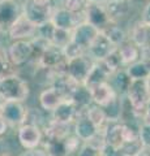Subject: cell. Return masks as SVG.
Here are the masks:
<instances>
[{
  "mask_svg": "<svg viewBox=\"0 0 150 156\" xmlns=\"http://www.w3.org/2000/svg\"><path fill=\"white\" fill-rule=\"evenodd\" d=\"M30 95V86L17 74L0 78V98L3 101H25Z\"/></svg>",
  "mask_w": 150,
  "mask_h": 156,
  "instance_id": "obj_1",
  "label": "cell"
},
{
  "mask_svg": "<svg viewBox=\"0 0 150 156\" xmlns=\"http://www.w3.org/2000/svg\"><path fill=\"white\" fill-rule=\"evenodd\" d=\"M55 9L54 0H25L22 4V13L37 26L51 21Z\"/></svg>",
  "mask_w": 150,
  "mask_h": 156,
  "instance_id": "obj_2",
  "label": "cell"
},
{
  "mask_svg": "<svg viewBox=\"0 0 150 156\" xmlns=\"http://www.w3.org/2000/svg\"><path fill=\"white\" fill-rule=\"evenodd\" d=\"M7 60L12 66H22L33 60L34 52L30 41H13L4 51Z\"/></svg>",
  "mask_w": 150,
  "mask_h": 156,
  "instance_id": "obj_3",
  "label": "cell"
},
{
  "mask_svg": "<svg viewBox=\"0 0 150 156\" xmlns=\"http://www.w3.org/2000/svg\"><path fill=\"white\" fill-rule=\"evenodd\" d=\"M125 98L129 100L134 112L140 117H142L145 107H146L148 101L150 99L148 86H146V80H132L127 90V94H125Z\"/></svg>",
  "mask_w": 150,
  "mask_h": 156,
  "instance_id": "obj_4",
  "label": "cell"
},
{
  "mask_svg": "<svg viewBox=\"0 0 150 156\" xmlns=\"http://www.w3.org/2000/svg\"><path fill=\"white\" fill-rule=\"evenodd\" d=\"M94 62L95 61H93V58L88 57L86 55L69 58L67 61V76H69L72 80H75L79 83L84 85Z\"/></svg>",
  "mask_w": 150,
  "mask_h": 156,
  "instance_id": "obj_5",
  "label": "cell"
},
{
  "mask_svg": "<svg viewBox=\"0 0 150 156\" xmlns=\"http://www.w3.org/2000/svg\"><path fill=\"white\" fill-rule=\"evenodd\" d=\"M0 112L9 126L20 128L26 122L29 108L24 105L22 101H3Z\"/></svg>",
  "mask_w": 150,
  "mask_h": 156,
  "instance_id": "obj_6",
  "label": "cell"
},
{
  "mask_svg": "<svg viewBox=\"0 0 150 156\" xmlns=\"http://www.w3.org/2000/svg\"><path fill=\"white\" fill-rule=\"evenodd\" d=\"M84 21L90 23L91 26H94L99 31H103L104 29H107L112 23L107 11L104 8V4H95V3H89L88 8L84 12Z\"/></svg>",
  "mask_w": 150,
  "mask_h": 156,
  "instance_id": "obj_7",
  "label": "cell"
},
{
  "mask_svg": "<svg viewBox=\"0 0 150 156\" xmlns=\"http://www.w3.org/2000/svg\"><path fill=\"white\" fill-rule=\"evenodd\" d=\"M21 14L22 5L17 0H0V31L8 33Z\"/></svg>",
  "mask_w": 150,
  "mask_h": 156,
  "instance_id": "obj_8",
  "label": "cell"
},
{
  "mask_svg": "<svg viewBox=\"0 0 150 156\" xmlns=\"http://www.w3.org/2000/svg\"><path fill=\"white\" fill-rule=\"evenodd\" d=\"M37 30H38V26L35 23H33L22 13L16 20V22L9 27L7 34L12 41H31L34 37H37Z\"/></svg>",
  "mask_w": 150,
  "mask_h": 156,
  "instance_id": "obj_9",
  "label": "cell"
},
{
  "mask_svg": "<svg viewBox=\"0 0 150 156\" xmlns=\"http://www.w3.org/2000/svg\"><path fill=\"white\" fill-rule=\"evenodd\" d=\"M17 139L25 150L38 148L43 143V131L37 125L24 124L17 129Z\"/></svg>",
  "mask_w": 150,
  "mask_h": 156,
  "instance_id": "obj_10",
  "label": "cell"
},
{
  "mask_svg": "<svg viewBox=\"0 0 150 156\" xmlns=\"http://www.w3.org/2000/svg\"><path fill=\"white\" fill-rule=\"evenodd\" d=\"M98 33L99 30H97L94 26H91L86 21H82L80 23H77L75 29L72 30V42L76 43L82 50L88 51L91 42L98 35Z\"/></svg>",
  "mask_w": 150,
  "mask_h": 156,
  "instance_id": "obj_11",
  "label": "cell"
},
{
  "mask_svg": "<svg viewBox=\"0 0 150 156\" xmlns=\"http://www.w3.org/2000/svg\"><path fill=\"white\" fill-rule=\"evenodd\" d=\"M115 48L116 47L112 44V42L106 37V34L99 31L98 35L95 37V39L91 42L88 52L94 61H102L115 50Z\"/></svg>",
  "mask_w": 150,
  "mask_h": 156,
  "instance_id": "obj_12",
  "label": "cell"
},
{
  "mask_svg": "<svg viewBox=\"0 0 150 156\" xmlns=\"http://www.w3.org/2000/svg\"><path fill=\"white\" fill-rule=\"evenodd\" d=\"M88 90L91 95L93 103L99 105V107H106L114 99H116V98L119 96L110 81L103 82V83H99V85H95V86H91Z\"/></svg>",
  "mask_w": 150,
  "mask_h": 156,
  "instance_id": "obj_13",
  "label": "cell"
},
{
  "mask_svg": "<svg viewBox=\"0 0 150 156\" xmlns=\"http://www.w3.org/2000/svg\"><path fill=\"white\" fill-rule=\"evenodd\" d=\"M80 112L79 108L72 100H63L61 103L56 107V108L51 112V120L57 121L61 124H68L72 125L75 124L77 120Z\"/></svg>",
  "mask_w": 150,
  "mask_h": 156,
  "instance_id": "obj_14",
  "label": "cell"
},
{
  "mask_svg": "<svg viewBox=\"0 0 150 156\" xmlns=\"http://www.w3.org/2000/svg\"><path fill=\"white\" fill-rule=\"evenodd\" d=\"M104 134L106 144L112 146L115 148H120L124 143V124L120 120L107 121L103 129H101Z\"/></svg>",
  "mask_w": 150,
  "mask_h": 156,
  "instance_id": "obj_15",
  "label": "cell"
},
{
  "mask_svg": "<svg viewBox=\"0 0 150 156\" xmlns=\"http://www.w3.org/2000/svg\"><path fill=\"white\" fill-rule=\"evenodd\" d=\"M73 130H75V134L79 136L84 143L89 142V140L99 131V129L91 122L89 120V117L85 113H82L77 117V120L75 121Z\"/></svg>",
  "mask_w": 150,
  "mask_h": 156,
  "instance_id": "obj_16",
  "label": "cell"
},
{
  "mask_svg": "<svg viewBox=\"0 0 150 156\" xmlns=\"http://www.w3.org/2000/svg\"><path fill=\"white\" fill-rule=\"evenodd\" d=\"M104 8L112 22H118L119 20L125 18L130 12L129 0H107L104 3Z\"/></svg>",
  "mask_w": 150,
  "mask_h": 156,
  "instance_id": "obj_17",
  "label": "cell"
},
{
  "mask_svg": "<svg viewBox=\"0 0 150 156\" xmlns=\"http://www.w3.org/2000/svg\"><path fill=\"white\" fill-rule=\"evenodd\" d=\"M51 22L54 23L56 27L64 29V30H73L77 23H80L77 21L76 14L67 11V9L63 7L55 9V12L51 17Z\"/></svg>",
  "mask_w": 150,
  "mask_h": 156,
  "instance_id": "obj_18",
  "label": "cell"
},
{
  "mask_svg": "<svg viewBox=\"0 0 150 156\" xmlns=\"http://www.w3.org/2000/svg\"><path fill=\"white\" fill-rule=\"evenodd\" d=\"M71 125L50 120L42 128L43 139H65L71 134Z\"/></svg>",
  "mask_w": 150,
  "mask_h": 156,
  "instance_id": "obj_19",
  "label": "cell"
},
{
  "mask_svg": "<svg viewBox=\"0 0 150 156\" xmlns=\"http://www.w3.org/2000/svg\"><path fill=\"white\" fill-rule=\"evenodd\" d=\"M130 41L134 44L138 46L141 50L150 46V25L142 21H138L134 23L130 31Z\"/></svg>",
  "mask_w": 150,
  "mask_h": 156,
  "instance_id": "obj_20",
  "label": "cell"
},
{
  "mask_svg": "<svg viewBox=\"0 0 150 156\" xmlns=\"http://www.w3.org/2000/svg\"><path fill=\"white\" fill-rule=\"evenodd\" d=\"M63 100L64 99L61 98V95L57 92V90L55 87L50 86V87H47V89L43 90L39 95L41 109L46 111V112H52Z\"/></svg>",
  "mask_w": 150,
  "mask_h": 156,
  "instance_id": "obj_21",
  "label": "cell"
},
{
  "mask_svg": "<svg viewBox=\"0 0 150 156\" xmlns=\"http://www.w3.org/2000/svg\"><path fill=\"white\" fill-rule=\"evenodd\" d=\"M111 76H112V74H111V73L106 69L102 62H101V61H95L84 85L89 89V87H91V86L103 83V82H108L111 80Z\"/></svg>",
  "mask_w": 150,
  "mask_h": 156,
  "instance_id": "obj_22",
  "label": "cell"
},
{
  "mask_svg": "<svg viewBox=\"0 0 150 156\" xmlns=\"http://www.w3.org/2000/svg\"><path fill=\"white\" fill-rule=\"evenodd\" d=\"M118 50L120 52V56L123 58L124 66H128L130 64H134V62L141 60V48L134 44L130 39L129 41H125L122 46H119Z\"/></svg>",
  "mask_w": 150,
  "mask_h": 156,
  "instance_id": "obj_23",
  "label": "cell"
},
{
  "mask_svg": "<svg viewBox=\"0 0 150 156\" xmlns=\"http://www.w3.org/2000/svg\"><path fill=\"white\" fill-rule=\"evenodd\" d=\"M111 85L114 86L115 91L118 92V95L120 96H124L125 94H127V90L128 87L130 85V82H132V80H130V77L128 76V73L125 69H122L119 72L114 73L112 76H111Z\"/></svg>",
  "mask_w": 150,
  "mask_h": 156,
  "instance_id": "obj_24",
  "label": "cell"
},
{
  "mask_svg": "<svg viewBox=\"0 0 150 156\" xmlns=\"http://www.w3.org/2000/svg\"><path fill=\"white\" fill-rule=\"evenodd\" d=\"M85 115L89 117V120H90L91 122H93L99 130L103 129V126H104L106 122L108 121L107 117H106L104 109L102 108V107L97 105V104H94V103L85 111Z\"/></svg>",
  "mask_w": 150,
  "mask_h": 156,
  "instance_id": "obj_25",
  "label": "cell"
},
{
  "mask_svg": "<svg viewBox=\"0 0 150 156\" xmlns=\"http://www.w3.org/2000/svg\"><path fill=\"white\" fill-rule=\"evenodd\" d=\"M102 33L106 34V37H107L110 41L112 42V44L116 48H118L119 46H122L125 41H128V39H127V34H125V31L122 29V26L116 25L115 22L111 23V25L107 29H104Z\"/></svg>",
  "mask_w": 150,
  "mask_h": 156,
  "instance_id": "obj_26",
  "label": "cell"
},
{
  "mask_svg": "<svg viewBox=\"0 0 150 156\" xmlns=\"http://www.w3.org/2000/svg\"><path fill=\"white\" fill-rule=\"evenodd\" d=\"M125 70L130 77V80H148L150 77V70L144 60H140L134 64L125 66Z\"/></svg>",
  "mask_w": 150,
  "mask_h": 156,
  "instance_id": "obj_27",
  "label": "cell"
},
{
  "mask_svg": "<svg viewBox=\"0 0 150 156\" xmlns=\"http://www.w3.org/2000/svg\"><path fill=\"white\" fill-rule=\"evenodd\" d=\"M101 62L104 65V68L111 73V74H114V73L122 70L124 68L123 58H122V56H120V52H119L118 48H115V50Z\"/></svg>",
  "mask_w": 150,
  "mask_h": 156,
  "instance_id": "obj_28",
  "label": "cell"
},
{
  "mask_svg": "<svg viewBox=\"0 0 150 156\" xmlns=\"http://www.w3.org/2000/svg\"><path fill=\"white\" fill-rule=\"evenodd\" d=\"M45 151L47 156H69L64 139H45Z\"/></svg>",
  "mask_w": 150,
  "mask_h": 156,
  "instance_id": "obj_29",
  "label": "cell"
},
{
  "mask_svg": "<svg viewBox=\"0 0 150 156\" xmlns=\"http://www.w3.org/2000/svg\"><path fill=\"white\" fill-rule=\"evenodd\" d=\"M102 108L104 109L106 117H107L108 121L120 120V116H122V96L119 95L110 104H107L106 107H102Z\"/></svg>",
  "mask_w": 150,
  "mask_h": 156,
  "instance_id": "obj_30",
  "label": "cell"
},
{
  "mask_svg": "<svg viewBox=\"0 0 150 156\" xmlns=\"http://www.w3.org/2000/svg\"><path fill=\"white\" fill-rule=\"evenodd\" d=\"M72 41V30H64V29H55L54 33V38H52L51 44H54L59 48H64L68 43Z\"/></svg>",
  "mask_w": 150,
  "mask_h": 156,
  "instance_id": "obj_31",
  "label": "cell"
},
{
  "mask_svg": "<svg viewBox=\"0 0 150 156\" xmlns=\"http://www.w3.org/2000/svg\"><path fill=\"white\" fill-rule=\"evenodd\" d=\"M144 144L141 142V139H134V140H130V142H125L122 144L120 147V152H122L123 156H137L141 151L144 150Z\"/></svg>",
  "mask_w": 150,
  "mask_h": 156,
  "instance_id": "obj_32",
  "label": "cell"
},
{
  "mask_svg": "<svg viewBox=\"0 0 150 156\" xmlns=\"http://www.w3.org/2000/svg\"><path fill=\"white\" fill-rule=\"evenodd\" d=\"M89 3V0H63V8L79 16V14H84Z\"/></svg>",
  "mask_w": 150,
  "mask_h": 156,
  "instance_id": "obj_33",
  "label": "cell"
},
{
  "mask_svg": "<svg viewBox=\"0 0 150 156\" xmlns=\"http://www.w3.org/2000/svg\"><path fill=\"white\" fill-rule=\"evenodd\" d=\"M64 143H65V148H67V152L68 155L72 154H77L80 151V148L82 147V140L77 136L75 133L73 134H69L67 138L64 139Z\"/></svg>",
  "mask_w": 150,
  "mask_h": 156,
  "instance_id": "obj_34",
  "label": "cell"
},
{
  "mask_svg": "<svg viewBox=\"0 0 150 156\" xmlns=\"http://www.w3.org/2000/svg\"><path fill=\"white\" fill-rule=\"evenodd\" d=\"M55 29L56 26L52 23L51 21H48L46 23H43V25L38 26V30H37V35L41 37L43 39H46L48 42H52V38H54V33H55Z\"/></svg>",
  "mask_w": 150,
  "mask_h": 156,
  "instance_id": "obj_35",
  "label": "cell"
},
{
  "mask_svg": "<svg viewBox=\"0 0 150 156\" xmlns=\"http://www.w3.org/2000/svg\"><path fill=\"white\" fill-rule=\"evenodd\" d=\"M63 52H64V55L67 57V60H69V58H75V57H79V56H82L85 55V50H82L81 47H79L73 42H69L68 44H67L64 48H63Z\"/></svg>",
  "mask_w": 150,
  "mask_h": 156,
  "instance_id": "obj_36",
  "label": "cell"
},
{
  "mask_svg": "<svg viewBox=\"0 0 150 156\" xmlns=\"http://www.w3.org/2000/svg\"><path fill=\"white\" fill-rule=\"evenodd\" d=\"M76 156H103V155H102V150L95 148L89 143H84L80 151L76 154Z\"/></svg>",
  "mask_w": 150,
  "mask_h": 156,
  "instance_id": "obj_37",
  "label": "cell"
},
{
  "mask_svg": "<svg viewBox=\"0 0 150 156\" xmlns=\"http://www.w3.org/2000/svg\"><path fill=\"white\" fill-rule=\"evenodd\" d=\"M140 139L145 148H150V124L140 125Z\"/></svg>",
  "mask_w": 150,
  "mask_h": 156,
  "instance_id": "obj_38",
  "label": "cell"
},
{
  "mask_svg": "<svg viewBox=\"0 0 150 156\" xmlns=\"http://www.w3.org/2000/svg\"><path fill=\"white\" fill-rule=\"evenodd\" d=\"M12 68L13 66L9 64V61L7 60V57L0 55V78L5 77V76H9V74H13Z\"/></svg>",
  "mask_w": 150,
  "mask_h": 156,
  "instance_id": "obj_39",
  "label": "cell"
},
{
  "mask_svg": "<svg viewBox=\"0 0 150 156\" xmlns=\"http://www.w3.org/2000/svg\"><path fill=\"white\" fill-rule=\"evenodd\" d=\"M102 155L103 156H123L119 148H115L112 146H108V144L104 146V148L102 150Z\"/></svg>",
  "mask_w": 150,
  "mask_h": 156,
  "instance_id": "obj_40",
  "label": "cell"
},
{
  "mask_svg": "<svg viewBox=\"0 0 150 156\" xmlns=\"http://www.w3.org/2000/svg\"><path fill=\"white\" fill-rule=\"evenodd\" d=\"M20 156H47V152L45 148H33V150H26L25 152Z\"/></svg>",
  "mask_w": 150,
  "mask_h": 156,
  "instance_id": "obj_41",
  "label": "cell"
},
{
  "mask_svg": "<svg viewBox=\"0 0 150 156\" xmlns=\"http://www.w3.org/2000/svg\"><path fill=\"white\" fill-rule=\"evenodd\" d=\"M141 21L150 25V2L144 7V11H142V14H141Z\"/></svg>",
  "mask_w": 150,
  "mask_h": 156,
  "instance_id": "obj_42",
  "label": "cell"
},
{
  "mask_svg": "<svg viewBox=\"0 0 150 156\" xmlns=\"http://www.w3.org/2000/svg\"><path fill=\"white\" fill-rule=\"evenodd\" d=\"M9 146L8 143L0 136V156H9Z\"/></svg>",
  "mask_w": 150,
  "mask_h": 156,
  "instance_id": "obj_43",
  "label": "cell"
},
{
  "mask_svg": "<svg viewBox=\"0 0 150 156\" xmlns=\"http://www.w3.org/2000/svg\"><path fill=\"white\" fill-rule=\"evenodd\" d=\"M141 121H142V124H150V99L148 101L146 107H145V111H144V113H142Z\"/></svg>",
  "mask_w": 150,
  "mask_h": 156,
  "instance_id": "obj_44",
  "label": "cell"
},
{
  "mask_svg": "<svg viewBox=\"0 0 150 156\" xmlns=\"http://www.w3.org/2000/svg\"><path fill=\"white\" fill-rule=\"evenodd\" d=\"M7 129H8V124H7L5 119L3 117L2 112H0V136L7 133Z\"/></svg>",
  "mask_w": 150,
  "mask_h": 156,
  "instance_id": "obj_45",
  "label": "cell"
},
{
  "mask_svg": "<svg viewBox=\"0 0 150 156\" xmlns=\"http://www.w3.org/2000/svg\"><path fill=\"white\" fill-rule=\"evenodd\" d=\"M141 60L144 61H150V46L141 50Z\"/></svg>",
  "mask_w": 150,
  "mask_h": 156,
  "instance_id": "obj_46",
  "label": "cell"
},
{
  "mask_svg": "<svg viewBox=\"0 0 150 156\" xmlns=\"http://www.w3.org/2000/svg\"><path fill=\"white\" fill-rule=\"evenodd\" d=\"M150 2V0H129V3H130V5H142L145 7L146 4Z\"/></svg>",
  "mask_w": 150,
  "mask_h": 156,
  "instance_id": "obj_47",
  "label": "cell"
},
{
  "mask_svg": "<svg viewBox=\"0 0 150 156\" xmlns=\"http://www.w3.org/2000/svg\"><path fill=\"white\" fill-rule=\"evenodd\" d=\"M137 156H150V151L148 150V148H144L141 152H140Z\"/></svg>",
  "mask_w": 150,
  "mask_h": 156,
  "instance_id": "obj_48",
  "label": "cell"
},
{
  "mask_svg": "<svg viewBox=\"0 0 150 156\" xmlns=\"http://www.w3.org/2000/svg\"><path fill=\"white\" fill-rule=\"evenodd\" d=\"M90 3H95V4H104L107 0H89Z\"/></svg>",
  "mask_w": 150,
  "mask_h": 156,
  "instance_id": "obj_49",
  "label": "cell"
},
{
  "mask_svg": "<svg viewBox=\"0 0 150 156\" xmlns=\"http://www.w3.org/2000/svg\"><path fill=\"white\" fill-rule=\"evenodd\" d=\"M146 86H148V91H149V95H150V77L146 80Z\"/></svg>",
  "mask_w": 150,
  "mask_h": 156,
  "instance_id": "obj_50",
  "label": "cell"
},
{
  "mask_svg": "<svg viewBox=\"0 0 150 156\" xmlns=\"http://www.w3.org/2000/svg\"><path fill=\"white\" fill-rule=\"evenodd\" d=\"M2 104H3V100H2V98H0V108H2Z\"/></svg>",
  "mask_w": 150,
  "mask_h": 156,
  "instance_id": "obj_51",
  "label": "cell"
},
{
  "mask_svg": "<svg viewBox=\"0 0 150 156\" xmlns=\"http://www.w3.org/2000/svg\"><path fill=\"white\" fill-rule=\"evenodd\" d=\"M0 51H2V43H0Z\"/></svg>",
  "mask_w": 150,
  "mask_h": 156,
  "instance_id": "obj_52",
  "label": "cell"
}]
</instances>
